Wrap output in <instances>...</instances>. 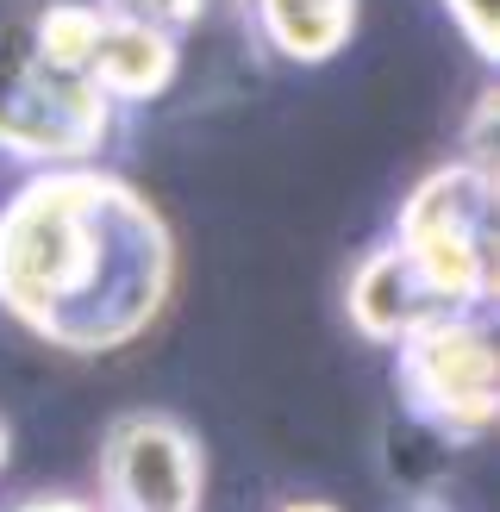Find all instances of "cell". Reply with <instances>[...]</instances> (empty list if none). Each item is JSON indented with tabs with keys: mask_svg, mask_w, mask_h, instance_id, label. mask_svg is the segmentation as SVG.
I'll list each match as a JSON object with an SVG mask.
<instances>
[{
	"mask_svg": "<svg viewBox=\"0 0 500 512\" xmlns=\"http://www.w3.org/2000/svg\"><path fill=\"white\" fill-rule=\"evenodd\" d=\"M125 488L144 512H175L188 500V456L169 431H132L125 444Z\"/></svg>",
	"mask_w": 500,
	"mask_h": 512,
	"instance_id": "obj_1",
	"label": "cell"
},
{
	"mask_svg": "<svg viewBox=\"0 0 500 512\" xmlns=\"http://www.w3.org/2000/svg\"><path fill=\"white\" fill-rule=\"evenodd\" d=\"M275 19H282L288 44H300V50H319V44H332L338 0H275Z\"/></svg>",
	"mask_w": 500,
	"mask_h": 512,
	"instance_id": "obj_2",
	"label": "cell"
},
{
	"mask_svg": "<svg viewBox=\"0 0 500 512\" xmlns=\"http://www.w3.org/2000/svg\"><path fill=\"white\" fill-rule=\"evenodd\" d=\"M107 75H113L119 88H144V82H157V75H163V50L150 44V38H138V32H119L107 44Z\"/></svg>",
	"mask_w": 500,
	"mask_h": 512,
	"instance_id": "obj_3",
	"label": "cell"
},
{
	"mask_svg": "<svg viewBox=\"0 0 500 512\" xmlns=\"http://www.w3.org/2000/svg\"><path fill=\"white\" fill-rule=\"evenodd\" d=\"M469 19H475V32H488V19H494V0H463Z\"/></svg>",
	"mask_w": 500,
	"mask_h": 512,
	"instance_id": "obj_4",
	"label": "cell"
},
{
	"mask_svg": "<svg viewBox=\"0 0 500 512\" xmlns=\"http://www.w3.org/2000/svg\"><path fill=\"white\" fill-rule=\"evenodd\" d=\"M44 512H69V506H44Z\"/></svg>",
	"mask_w": 500,
	"mask_h": 512,
	"instance_id": "obj_5",
	"label": "cell"
},
{
	"mask_svg": "<svg viewBox=\"0 0 500 512\" xmlns=\"http://www.w3.org/2000/svg\"><path fill=\"white\" fill-rule=\"evenodd\" d=\"M300 512H313V506H300Z\"/></svg>",
	"mask_w": 500,
	"mask_h": 512,
	"instance_id": "obj_6",
	"label": "cell"
}]
</instances>
